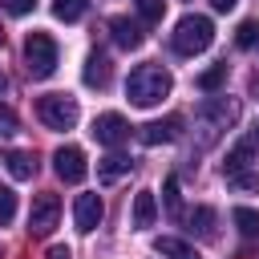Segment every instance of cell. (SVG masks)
I'll list each match as a JSON object with an SVG mask.
<instances>
[{
	"instance_id": "6da1fadb",
	"label": "cell",
	"mask_w": 259,
	"mask_h": 259,
	"mask_svg": "<svg viewBox=\"0 0 259 259\" xmlns=\"http://www.w3.org/2000/svg\"><path fill=\"white\" fill-rule=\"evenodd\" d=\"M170 89H174V81H170V73L162 65H138L130 73V81H125V97L134 105H142V109H150L162 97H170Z\"/></svg>"
},
{
	"instance_id": "7a4b0ae2",
	"label": "cell",
	"mask_w": 259,
	"mask_h": 259,
	"mask_svg": "<svg viewBox=\"0 0 259 259\" xmlns=\"http://www.w3.org/2000/svg\"><path fill=\"white\" fill-rule=\"evenodd\" d=\"M210 40H214V24H210V16H198V12L182 16V20L174 24V32H170L174 53H182V57L206 53V49H210Z\"/></svg>"
},
{
	"instance_id": "3957f363",
	"label": "cell",
	"mask_w": 259,
	"mask_h": 259,
	"mask_svg": "<svg viewBox=\"0 0 259 259\" xmlns=\"http://www.w3.org/2000/svg\"><path fill=\"white\" fill-rule=\"evenodd\" d=\"M239 121V101L235 97H206L198 105V125L206 130V142H214L223 130H231Z\"/></svg>"
},
{
	"instance_id": "277c9868",
	"label": "cell",
	"mask_w": 259,
	"mask_h": 259,
	"mask_svg": "<svg viewBox=\"0 0 259 259\" xmlns=\"http://www.w3.org/2000/svg\"><path fill=\"white\" fill-rule=\"evenodd\" d=\"M24 65H28V73L36 81L53 77V69H57V40L49 32H28V40H24Z\"/></svg>"
},
{
	"instance_id": "5b68a950",
	"label": "cell",
	"mask_w": 259,
	"mask_h": 259,
	"mask_svg": "<svg viewBox=\"0 0 259 259\" xmlns=\"http://www.w3.org/2000/svg\"><path fill=\"white\" fill-rule=\"evenodd\" d=\"M36 113H40V121H45L49 130H73L77 117H81V109H77V101H73L69 93H49V97H40V101H36Z\"/></svg>"
},
{
	"instance_id": "8992f818",
	"label": "cell",
	"mask_w": 259,
	"mask_h": 259,
	"mask_svg": "<svg viewBox=\"0 0 259 259\" xmlns=\"http://www.w3.org/2000/svg\"><path fill=\"white\" fill-rule=\"evenodd\" d=\"M57 219H61V198L57 194H36L32 198V210H28V235L45 239L57 227Z\"/></svg>"
},
{
	"instance_id": "52a82bcc",
	"label": "cell",
	"mask_w": 259,
	"mask_h": 259,
	"mask_svg": "<svg viewBox=\"0 0 259 259\" xmlns=\"http://www.w3.org/2000/svg\"><path fill=\"white\" fill-rule=\"evenodd\" d=\"M53 166H57V178H61V182H81V178L89 174L81 146H61V150L53 154Z\"/></svg>"
},
{
	"instance_id": "ba28073f",
	"label": "cell",
	"mask_w": 259,
	"mask_h": 259,
	"mask_svg": "<svg viewBox=\"0 0 259 259\" xmlns=\"http://www.w3.org/2000/svg\"><path fill=\"white\" fill-rule=\"evenodd\" d=\"M101 214H105V202H101V194H77V202H73V223H77V231H81V235L97 231Z\"/></svg>"
},
{
	"instance_id": "9c48e42d",
	"label": "cell",
	"mask_w": 259,
	"mask_h": 259,
	"mask_svg": "<svg viewBox=\"0 0 259 259\" xmlns=\"http://www.w3.org/2000/svg\"><path fill=\"white\" fill-rule=\"evenodd\" d=\"M93 138L101 142V146H121L125 138H130V125H125V117L121 113H101L97 121H93Z\"/></svg>"
},
{
	"instance_id": "30bf717a",
	"label": "cell",
	"mask_w": 259,
	"mask_h": 259,
	"mask_svg": "<svg viewBox=\"0 0 259 259\" xmlns=\"http://www.w3.org/2000/svg\"><path fill=\"white\" fill-rule=\"evenodd\" d=\"M178 134H182V117L174 113V117H162V121H146L138 138H142L146 146H162V142H174Z\"/></svg>"
},
{
	"instance_id": "8fae6325",
	"label": "cell",
	"mask_w": 259,
	"mask_h": 259,
	"mask_svg": "<svg viewBox=\"0 0 259 259\" xmlns=\"http://www.w3.org/2000/svg\"><path fill=\"white\" fill-rule=\"evenodd\" d=\"M109 32H113V40H117L121 49H142V40H146L142 24H138V20H130V16H117V20H109Z\"/></svg>"
},
{
	"instance_id": "7c38bea8",
	"label": "cell",
	"mask_w": 259,
	"mask_h": 259,
	"mask_svg": "<svg viewBox=\"0 0 259 259\" xmlns=\"http://www.w3.org/2000/svg\"><path fill=\"white\" fill-rule=\"evenodd\" d=\"M109 73H113V69H109V57H105V53H89L85 73H81L85 85H89V89H105V85H109Z\"/></svg>"
},
{
	"instance_id": "4fadbf2b",
	"label": "cell",
	"mask_w": 259,
	"mask_h": 259,
	"mask_svg": "<svg viewBox=\"0 0 259 259\" xmlns=\"http://www.w3.org/2000/svg\"><path fill=\"white\" fill-rule=\"evenodd\" d=\"M4 166H8V174H12L16 182H28V178L36 174V158L24 154V150H8V154H4Z\"/></svg>"
},
{
	"instance_id": "5bb4252c",
	"label": "cell",
	"mask_w": 259,
	"mask_h": 259,
	"mask_svg": "<svg viewBox=\"0 0 259 259\" xmlns=\"http://www.w3.org/2000/svg\"><path fill=\"white\" fill-rule=\"evenodd\" d=\"M154 219H158L154 190H138L134 194V227H154Z\"/></svg>"
},
{
	"instance_id": "9a60e30c",
	"label": "cell",
	"mask_w": 259,
	"mask_h": 259,
	"mask_svg": "<svg viewBox=\"0 0 259 259\" xmlns=\"http://www.w3.org/2000/svg\"><path fill=\"white\" fill-rule=\"evenodd\" d=\"M154 251H158V255H166V259H202L186 239H174V235H162V239L154 243Z\"/></svg>"
},
{
	"instance_id": "2e32d148",
	"label": "cell",
	"mask_w": 259,
	"mask_h": 259,
	"mask_svg": "<svg viewBox=\"0 0 259 259\" xmlns=\"http://www.w3.org/2000/svg\"><path fill=\"white\" fill-rule=\"evenodd\" d=\"M130 166H134V162H130L125 154H109V158H101V162H97V178H101V182H117Z\"/></svg>"
},
{
	"instance_id": "e0dca14e",
	"label": "cell",
	"mask_w": 259,
	"mask_h": 259,
	"mask_svg": "<svg viewBox=\"0 0 259 259\" xmlns=\"http://www.w3.org/2000/svg\"><path fill=\"white\" fill-rule=\"evenodd\" d=\"M186 227H190L194 235L210 239V235H214V206H194V210L186 214Z\"/></svg>"
},
{
	"instance_id": "ac0fdd59",
	"label": "cell",
	"mask_w": 259,
	"mask_h": 259,
	"mask_svg": "<svg viewBox=\"0 0 259 259\" xmlns=\"http://www.w3.org/2000/svg\"><path fill=\"white\" fill-rule=\"evenodd\" d=\"M251 150H255L251 142H239V146H235V150L227 154V162H223V170H227V178H231V174H243V170L251 166Z\"/></svg>"
},
{
	"instance_id": "d6986e66",
	"label": "cell",
	"mask_w": 259,
	"mask_h": 259,
	"mask_svg": "<svg viewBox=\"0 0 259 259\" xmlns=\"http://www.w3.org/2000/svg\"><path fill=\"white\" fill-rule=\"evenodd\" d=\"M235 227H239V235L243 239H259V210H251V206H235Z\"/></svg>"
},
{
	"instance_id": "ffe728a7",
	"label": "cell",
	"mask_w": 259,
	"mask_h": 259,
	"mask_svg": "<svg viewBox=\"0 0 259 259\" xmlns=\"http://www.w3.org/2000/svg\"><path fill=\"white\" fill-rule=\"evenodd\" d=\"M227 85V65H210L206 73H198V89L202 93H214V89H223Z\"/></svg>"
},
{
	"instance_id": "44dd1931",
	"label": "cell",
	"mask_w": 259,
	"mask_h": 259,
	"mask_svg": "<svg viewBox=\"0 0 259 259\" xmlns=\"http://www.w3.org/2000/svg\"><path fill=\"white\" fill-rule=\"evenodd\" d=\"M53 16L57 20H81L85 16V0H53Z\"/></svg>"
},
{
	"instance_id": "7402d4cb",
	"label": "cell",
	"mask_w": 259,
	"mask_h": 259,
	"mask_svg": "<svg viewBox=\"0 0 259 259\" xmlns=\"http://www.w3.org/2000/svg\"><path fill=\"white\" fill-rule=\"evenodd\" d=\"M235 45L239 49H255L259 45V20H243L239 32H235Z\"/></svg>"
},
{
	"instance_id": "603a6c76",
	"label": "cell",
	"mask_w": 259,
	"mask_h": 259,
	"mask_svg": "<svg viewBox=\"0 0 259 259\" xmlns=\"http://www.w3.org/2000/svg\"><path fill=\"white\" fill-rule=\"evenodd\" d=\"M162 198H166V210L178 219V214H182V198H178V178H174V174L166 178V186H162Z\"/></svg>"
},
{
	"instance_id": "cb8c5ba5",
	"label": "cell",
	"mask_w": 259,
	"mask_h": 259,
	"mask_svg": "<svg viewBox=\"0 0 259 259\" xmlns=\"http://www.w3.org/2000/svg\"><path fill=\"white\" fill-rule=\"evenodd\" d=\"M134 4H138V12H142L146 24H158L162 12H166V0H134Z\"/></svg>"
},
{
	"instance_id": "d4e9b609",
	"label": "cell",
	"mask_w": 259,
	"mask_h": 259,
	"mask_svg": "<svg viewBox=\"0 0 259 259\" xmlns=\"http://www.w3.org/2000/svg\"><path fill=\"white\" fill-rule=\"evenodd\" d=\"M16 219V194H12V186H0V227H8Z\"/></svg>"
},
{
	"instance_id": "484cf974",
	"label": "cell",
	"mask_w": 259,
	"mask_h": 259,
	"mask_svg": "<svg viewBox=\"0 0 259 259\" xmlns=\"http://www.w3.org/2000/svg\"><path fill=\"white\" fill-rule=\"evenodd\" d=\"M235 190H259V174H251V170H243V174H231L227 178Z\"/></svg>"
},
{
	"instance_id": "4316f807",
	"label": "cell",
	"mask_w": 259,
	"mask_h": 259,
	"mask_svg": "<svg viewBox=\"0 0 259 259\" xmlns=\"http://www.w3.org/2000/svg\"><path fill=\"white\" fill-rule=\"evenodd\" d=\"M16 125H20V121H16V113H12L8 105H0V138H12V134H16Z\"/></svg>"
},
{
	"instance_id": "83f0119b",
	"label": "cell",
	"mask_w": 259,
	"mask_h": 259,
	"mask_svg": "<svg viewBox=\"0 0 259 259\" xmlns=\"http://www.w3.org/2000/svg\"><path fill=\"white\" fill-rule=\"evenodd\" d=\"M4 8H8L12 16H28V12L36 8V0H4Z\"/></svg>"
},
{
	"instance_id": "f1b7e54d",
	"label": "cell",
	"mask_w": 259,
	"mask_h": 259,
	"mask_svg": "<svg viewBox=\"0 0 259 259\" xmlns=\"http://www.w3.org/2000/svg\"><path fill=\"white\" fill-rule=\"evenodd\" d=\"M235 4H239V0H210V8H214V12H231Z\"/></svg>"
},
{
	"instance_id": "f546056e",
	"label": "cell",
	"mask_w": 259,
	"mask_h": 259,
	"mask_svg": "<svg viewBox=\"0 0 259 259\" xmlns=\"http://www.w3.org/2000/svg\"><path fill=\"white\" fill-rule=\"evenodd\" d=\"M49 259H73V255H69V247H53V251H49Z\"/></svg>"
},
{
	"instance_id": "4dcf8cb0",
	"label": "cell",
	"mask_w": 259,
	"mask_h": 259,
	"mask_svg": "<svg viewBox=\"0 0 259 259\" xmlns=\"http://www.w3.org/2000/svg\"><path fill=\"white\" fill-rule=\"evenodd\" d=\"M247 142H251V146H259V125L251 130V138H247Z\"/></svg>"
},
{
	"instance_id": "1f68e13d",
	"label": "cell",
	"mask_w": 259,
	"mask_h": 259,
	"mask_svg": "<svg viewBox=\"0 0 259 259\" xmlns=\"http://www.w3.org/2000/svg\"><path fill=\"white\" fill-rule=\"evenodd\" d=\"M4 89H8V81H4V77H0V93H4Z\"/></svg>"
}]
</instances>
